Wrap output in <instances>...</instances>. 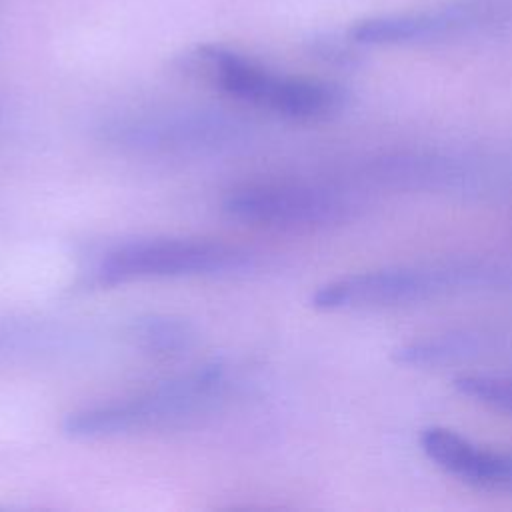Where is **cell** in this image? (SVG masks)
Instances as JSON below:
<instances>
[{"instance_id":"30bf717a","label":"cell","mask_w":512,"mask_h":512,"mask_svg":"<svg viewBox=\"0 0 512 512\" xmlns=\"http://www.w3.org/2000/svg\"><path fill=\"white\" fill-rule=\"evenodd\" d=\"M482 348L478 336L444 334L410 340L394 350V362L402 366H442L466 360Z\"/></svg>"},{"instance_id":"9c48e42d","label":"cell","mask_w":512,"mask_h":512,"mask_svg":"<svg viewBox=\"0 0 512 512\" xmlns=\"http://www.w3.org/2000/svg\"><path fill=\"white\" fill-rule=\"evenodd\" d=\"M130 336L134 344L156 358H176L186 354L194 342L196 332L184 318L170 314H148L132 322Z\"/></svg>"},{"instance_id":"ba28073f","label":"cell","mask_w":512,"mask_h":512,"mask_svg":"<svg viewBox=\"0 0 512 512\" xmlns=\"http://www.w3.org/2000/svg\"><path fill=\"white\" fill-rule=\"evenodd\" d=\"M422 454L444 474L478 488H512V452L482 446L446 426H426L418 434Z\"/></svg>"},{"instance_id":"6da1fadb","label":"cell","mask_w":512,"mask_h":512,"mask_svg":"<svg viewBox=\"0 0 512 512\" xmlns=\"http://www.w3.org/2000/svg\"><path fill=\"white\" fill-rule=\"evenodd\" d=\"M178 68L240 102L288 120H324L346 102L338 84L276 72L226 46H194L178 58Z\"/></svg>"},{"instance_id":"3957f363","label":"cell","mask_w":512,"mask_h":512,"mask_svg":"<svg viewBox=\"0 0 512 512\" xmlns=\"http://www.w3.org/2000/svg\"><path fill=\"white\" fill-rule=\"evenodd\" d=\"M494 270L470 262L402 264L354 272L320 284L310 304L322 312H356L412 306L484 286Z\"/></svg>"},{"instance_id":"8fae6325","label":"cell","mask_w":512,"mask_h":512,"mask_svg":"<svg viewBox=\"0 0 512 512\" xmlns=\"http://www.w3.org/2000/svg\"><path fill=\"white\" fill-rule=\"evenodd\" d=\"M452 388L476 404L512 414V372L458 374Z\"/></svg>"},{"instance_id":"7a4b0ae2","label":"cell","mask_w":512,"mask_h":512,"mask_svg":"<svg viewBox=\"0 0 512 512\" xmlns=\"http://www.w3.org/2000/svg\"><path fill=\"white\" fill-rule=\"evenodd\" d=\"M226 388L224 366H202L134 398L76 410L66 416L62 430L70 438L98 440L184 426L216 408Z\"/></svg>"},{"instance_id":"277c9868","label":"cell","mask_w":512,"mask_h":512,"mask_svg":"<svg viewBox=\"0 0 512 512\" xmlns=\"http://www.w3.org/2000/svg\"><path fill=\"white\" fill-rule=\"evenodd\" d=\"M100 138L142 156H210L246 140V126L218 110H150L114 116Z\"/></svg>"},{"instance_id":"5b68a950","label":"cell","mask_w":512,"mask_h":512,"mask_svg":"<svg viewBox=\"0 0 512 512\" xmlns=\"http://www.w3.org/2000/svg\"><path fill=\"white\" fill-rule=\"evenodd\" d=\"M256 258L234 244L202 238H146L110 248L96 266L106 286L196 276H230L252 270Z\"/></svg>"},{"instance_id":"52a82bcc","label":"cell","mask_w":512,"mask_h":512,"mask_svg":"<svg viewBox=\"0 0 512 512\" xmlns=\"http://www.w3.org/2000/svg\"><path fill=\"white\" fill-rule=\"evenodd\" d=\"M498 12L500 8L492 0H456L358 20L348 30V38L360 46L428 44L488 26Z\"/></svg>"},{"instance_id":"8992f818","label":"cell","mask_w":512,"mask_h":512,"mask_svg":"<svg viewBox=\"0 0 512 512\" xmlns=\"http://www.w3.org/2000/svg\"><path fill=\"white\" fill-rule=\"evenodd\" d=\"M222 208L244 224L296 232L342 224L354 210L344 192L306 182L246 186L228 194Z\"/></svg>"}]
</instances>
